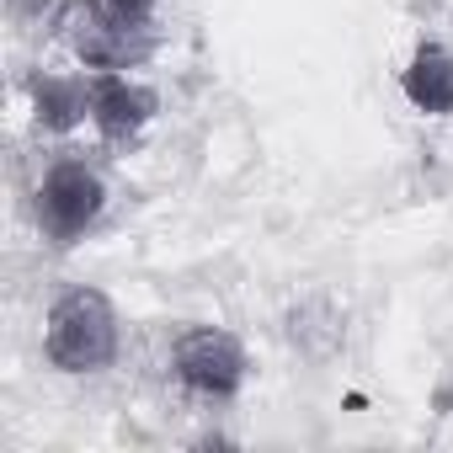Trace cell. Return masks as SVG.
Masks as SVG:
<instances>
[{"mask_svg": "<svg viewBox=\"0 0 453 453\" xmlns=\"http://www.w3.org/2000/svg\"><path fill=\"white\" fill-rule=\"evenodd\" d=\"M118 347H123V320H118V304L102 294V288H65L49 315H43V357L70 373V379H86V373H102L118 363Z\"/></svg>", "mask_w": 453, "mask_h": 453, "instance_id": "1", "label": "cell"}, {"mask_svg": "<svg viewBox=\"0 0 453 453\" xmlns=\"http://www.w3.org/2000/svg\"><path fill=\"white\" fill-rule=\"evenodd\" d=\"M102 213H107V181H102V171L86 155H59L43 171L38 192H33V219H38L43 241L59 246V251H70V246H81L102 224Z\"/></svg>", "mask_w": 453, "mask_h": 453, "instance_id": "2", "label": "cell"}, {"mask_svg": "<svg viewBox=\"0 0 453 453\" xmlns=\"http://www.w3.org/2000/svg\"><path fill=\"white\" fill-rule=\"evenodd\" d=\"M171 373L197 400H230V395H241V384L251 373V357H246V342L235 331L187 326L171 347Z\"/></svg>", "mask_w": 453, "mask_h": 453, "instance_id": "3", "label": "cell"}, {"mask_svg": "<svg viewBox=\"0 0 453 453\" xmlns=\"http://www.w3.org/2000/svg\"><path fill=\"white\" fill-rule=\"evenodd\" d=\"M91 75V128L102 144L123 150L160 118V91L128 70H86Z\"/></svg>", "mask_w": 453, "mask_h": 453, "instance_id": "4", "label": "cell"}, {"mask_svg": "<svg viewBox=\"0 0 453 453\" xmlns=\"http://www.w3.org/2000/svg\"><path fill=\"white\" fill-rule=\"evenodd\" d=\"M27 102H33V123L43 134H75L81 123H91V75L38 70L27 81Z\"/></svg>", "mask_w": 453, "mask_h": 453, "instance_id": "5", "label": "cell"}, {"mask_svg": "<svg viewBox=\"0 0 453 453\" xmlns=\"http://www.w3.org/2000/svg\"><path fill=\"white\" fill-rule=\"evenodd\" d=\"M400 96L426 112V118H448L453 112V54L437 38H421L400 70Z\"/></svg>", "mask_w": 453, "mask_h": 453, "instance_id": "6", "label": "cell"}, {"mask_svg": "<svg viewBox=\"0 0 453 453\" xmlns=\"http://www.w3.org/2000/svg\"><path fill=\"white\" fill-rule=\"evenodd\" d=\"M342 336H347V326H342V315L326 304V299H304V304H294L288 310V342L304 352V357H331L336 347H342Z\"/></svg>", "mask_w": 453, "mask_h": 453, "instance_id": "7", "label": "cell"}, {"mask_svg": "<svg viewBox=\"0 0 453 453\" xmlns=\"http://www.w3.org/2000/svg\"><path fill=\"white\" fill-rule=\"evenodd\" d=\"M155 6L160 0H96V12L118 27H134V33H155Z\"/></svg>", "mask_w": 453, "mask_h": 453, "instance_id": "8", "label": "cell"}, {"mask_svg": "<svg viewBox=\"0 0 453 453\" xmlns=\"http://www.w3.org/2000/svg\"><path fill=\"white\" fill-rule=\"evenodd\" d=\"M6 6H12V17H17V22H54L59 0H6Z\"/></svg>", "mask_w": 453, "mask_h": 453, "instance_id": "9", "label": "cell"}]
</instances>
